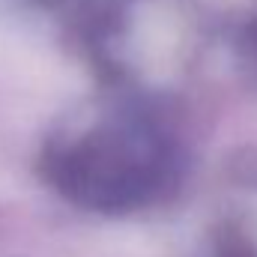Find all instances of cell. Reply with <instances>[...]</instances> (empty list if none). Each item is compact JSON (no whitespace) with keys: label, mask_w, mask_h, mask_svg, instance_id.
I'll return each instance as SVG.
<instances>
[{"label":"cell","mask_w":257,"mask_h":257,"mask_svg":"<svg viewBox=\"0 0 257 257\" xmlns=\"http://www.w3.org/2000/svg\"><path fill=\"white\" fill-rule=\"evenodd\" d=\"M48 15L60 18L90 48L96 63L114 81L123 78L135 9L141 0H30Z\"/></svg>","instance_id":"obj_2"},{"label":"cell","mask_w":257,"mask_h":257,"mask_svg":"<svg viewBox=\"0 0 257 257\" xmlns=\"http://www.w3.org/2000/svg\"><path fill=\"white\" fill-rule=\"evenodd\" d=\"M42 177L66 203L99 215L150 206L177 180V150L159 120L128 93L69 111L45 138Z\"/></svg>","instance_id":"obj_1"},{"label":"cell","mask_w":257,"mask_h":257,"mask_svg":"<svg viewBox=\"0 0 257 257\" xmlns=\"http://www.w3.org/2000/svg\"><path fill=\"white\" fill-rule=\"evenodd\" d=\"M248 39H251V45H254V51H257V24L251 27V33H248Z\"/></svg>","instance_id":"obj_4"},{"label":"cell","mask_w":257,"mask_h":257,"mask_svg":"<svg viewBox=\"0 0 257 257\" xmlns=\"http://www.w3.org/2000/svg\"><path fill=\"white\" fill-rule=\"evenodd\" d=\"M215 257H257L254 248L233 230H224L218 236V245H215Z\"/></svg>","instance_id":"obj_3"}]
</instances>
